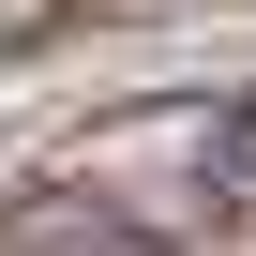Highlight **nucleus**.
Instances as JSON below:
<instances>
[{
	"label": "nucleus",
	"instance_id": "nucleus-1",
	"mask_svg": "<svg viewBox=\"0 0 256 256\" xmlns=\"http://www.w3.org/2000/svg\"><path fill=\"white\" fill-rule=\"evenodd\" d=\"M211 181H226V196H256V106L226 120V166H211Z\"/></svg>",
	"mask_w": 256,
	"mask_h": 256
}]
</instances>
